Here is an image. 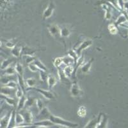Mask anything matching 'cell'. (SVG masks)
Returning <instances> with one entry per match:
<instances>
[{
    "instance_id": "1",
    "label": "cell",
    "mask_w": 128,
    "mask_h": 128,
    "mask_svg": "<svg viewBox=\"0 0 128 128\" xmlns=\"http://www.w3.org/2000/svg\"><path fill=\"white\" fill-rule=\"evenodd\" d=\"M50 121L53 123L54 124H56V125H62V126L66 127H76L78 125V124H74V123H72L70 122H68L67 120H65L63 118L58 117V116H53V115H51L50 118H49Z\"/></svg>"
},
{
    "instance_id": "2",
    "label": "cell",
    "mask_w": 128,
    "mask_h": 128,
    "mask_svg": "<svg viewBox=\"0 0 128 128\" xmlns=\"http://www.w3.org/2000/svg\"><path fill=\"white\" fill-rule=\"evenodd\" d=\"M107 123H108V118L106 116H99L98 122L96 124V128H106L107 127Z\"/></svg>"
},
{
    "instance_id": "3",
    "label": "cell",
    "mask_w": 128,
    "mask_h": 128,
    "mask_svg": "<svg viewBox=\"0 0 128 128\" xmlns=\"http://www.w3.org/2000/svg\"><path fill=\"white\" fill-rule=\"evenodd\" d=\"M54 4L51 2V3H50V4L49 5V6L46 8V9L44 10V14H43V18H44V19H47V18H48L49 17H50V16L52 14L53 12H54Z\"/></svg>"
},
{
    "instance_id": "4",
    "label": "cell",
    "mask_w": 128,
    "mask_h": 128,
    "mask_svg": "<svg viewBox=\"0 0 128 128\" xmlns=\"http://www.w3.org/2000/svg\"><path fill=\"white\" fill-rule=\"evenodd\" d=\"M11 113H8L0 119V128H8Z\"/></svg>"
},
{
    "instance_id": "5",
    "label": "cell",
    "mask_w": 128,
    "mask_h": 128,
    "mask_svg": "<svg viewBox=\"0 0 128 128\" xmlns=\"http://www.w3.org/2000/svg\"><path fill=\"white\" fill-rule=\"evenodd\" d=\"M38 116H39L38 118H39L40 120H43L49 119L50 116H51V113L47 108H44L43 110H41L40 115H38Z\"/></svg>"
},
{
    "instance_id": "6",
    "label": "cell",
    "mask_w": 128,
    "mask_h": 128,
    "mask_svg": "<svg viewBox=\"0 0 128 128\" xmlns=\"http://www.w3.org/2000/svg\"><path fill=\"white\" fill-rule=\"evenodd\" d=\"M35 125H38V126H46V127H50L54 125L51 121L49 120H40V122H36L34 124Z\"/></svg>"
},
{
    "instance_id": "7",
    "label": "cell",
    "mask_w": 128,
    "mask_h": 128,
    "mask_svg": "<svg viewBox=\"0 0 128 128\" xmlns=\"http://www.w3.org/2000/svg\"><path fill=\"white\" fill-rule=\"evenodd\" d=\"M23 116V118L24 119V122L28 123V124H31L33 122V116H32V114L30 111H26V112L24 113L23 115H22Z\"/></svg>"
},
{
    "instance_id": "8",
    "label": "cell",
    "mask_w": 128,
    "mask_h": 128,
    "mask_svg": "<svg viewBox=\"0 0 128 128\" xmlns=\"http://www.w3.org/2000/svg\"><path fill=\"white\" fill-rule=\"evenodd\" d=\"M15 116H16V111H12V112L11 113V115H10L8 125V128H14V127L16 126Z\"/></svg>"
},
{
    "instance_id": "9",
    "label": "cell",
    "mask_w": 128,
    "mask_h": 128,
    "mask_svg": "<svg viewBox=\"0 0 128 128\" xmlns=\"http://www.w3.org/2000/svg\"><path fill=\"white\" fill-rule=\"evenodd\" d=\"M71 94L72 95V96L74 97H77L80 96L81 95V92L82 90H80V88L77 86L76 84H73L71 88Z\"/></svg>"
},
{
    "instance_id": "10",
    "label": "cell",
    "mask_w": 128,
    "mask_h": 128,
    "mask_svg": "<svg viewBox=\"0 0 128 128\" xmlns=\"http://www.w3.org/2000/svg\"><path fill=\"white\" fill-rule=\"evenodd\" d=\"M15 119H16V124H18V125H21L24 122V119L23 118L21 114L17 113L16 114V116H15Z\"/></svg>"
},
{
    "instance_id": "11",
    "label": "cell",
    "mask_w": 128,
    "mask_h": 128,
    "mask_svg": "<svg viewBox=\"0 0 128 128\" xmlns=\"http://www.w3.org/2000/svg\"><path fill=\"white\" fill-rule=\"evenodd\" d=\"M91 43H92V41H84V42H83V43L82 44V45L80 46V48H78V52H77L78 55H79L80 52L81 51V50H83L84 48H87L88 46L91 45Z\"/></svg>"
},
{
    "instance_id": "12",
    "label": "cell",
    "mask_w": 128,
    "mask_h": 128,
    "mask_svg": "<svg viewBox=\"0 0 128 128\" xmlns=\"http://www.w3.org/2000/svg\"><path fill=\"white\" fill-rule=\"evenodd\" d=\"M78 115L80 117H84L86 115V109L85 107L81 106L78 111Z\"/></svg>"
},
{
    "instance_id": "13",
    "label": "cell",
    "mask_w": 128,
    "mask_h": 128,
    "mask_svg": "<svg viewBox=\"0 0 128 128\" xmlns=\"http://www.w3.org/2000/svg\"><path fill=\"white\" fill-rule=\"evenodd\" d=\"M127 21V19L126 18V16L124 14L121 15L120 16H119L117 19V20L116 21V25H122V23H124L125 22Z\"/></svg>"
},
{
    "instance_id": "14",
    "label": "cell",
    "mask_w": 128,
    "mask_h": 128,
    "mask_svg": "<svg viewBox=\"0 0 128 128\" xmlns=\"http://www.w3.org/2000/svg\"><path fill=\"white\" fill-rule=\"evenodd\" d=\"M38 91L40 92L41 93L44 95V96L48 99H53V95L50 92H47V91L42 90H38Z\"/></svg>"
},
{
    "instance_id": "15",
    "label": "cell",
    "mask_w": 128,
    "mask_h": 128,
    "mask_svg": "<svg viewBox=\"0 0 128 128\" xmlns=\"http://www.w3.org/2000/svg\"><path fill=\"white\" fill-rule=\"evenodd\" d=\"M12 60H10V59L4 60L3 63H2L1 68H2V69H3V70H5L6 68L8 67L9 65L11 64V63H12Z\"/></svg>"
},
{
    "instance_id": "16",
    "label": "cell",
    "mask_w": 128,
    "mask_h": 128,
    "mask_svg": "<svg viewBox=\"0 0 128 128\" xmlns=\"http://www.w3.org/2000/svg\"><path fill=\"white\" fill-rule=\"evenodd\" d=\"M98 122V120L96 119H94L90 120V122L86 124V125L84 128H96V124Z\"/></svg>"
},
{
    "instance_id": "17",
    "label": "cell",
    "mask_w": 128,
    "mask_h": 128,
    "mask_svg": "<svg viewBox=\"0 0 128 128\" xmlns=\"http://www.w3.org/2000/svg\"><path fill=\"white\" fill-rule=\"evenodd\" d=\"M108 29H109L110 32L112 34H117V28H116V26L114 24H110L108 26Z\"/></svg>"
},
{
    "instance_id": "18",
    "label": "cell",
    "mask_w": 128,
    "mask_h": 128,
    "mask_svg": "<svg viewBox=\"0 0 128 128\" xmlns=\"http://www.w3.org/2000/svg\"><path fill=\"white\" fill-rule=\"evenodd\" d=\"M102 7H104V9L106 10V16H105L106 18L107 19H110L111 17H112V14H111L110 13L111 12L110 8L108 7L106 5H102Z\"/></svg>"
},
{
    "instance_id": "19",
    "label": "cell",
    "mask_w": 128,
    "mask_h": 128,
    "mask_svg": "<svg viewBox=\"0 0 128 128\" xmlns=\"http://www.w3.org/2000/svg\"><path fill=\"white\" fill-rule=\"evenodd\" d=\"M25 102H26V101H25V98L24 97H21L20 100L19 101V102H18V110H20V109H22V108H24Z\"/></svg>"
},
{
    "instance_id": "20",
    "label": "cell",
    "mask_w": 128,
    "mask_h": 128,
    "mask_svg": "<svg viewBox=\"0 0 128 128\" xmlns=\"http://www.w3.org/2000/svg\"><path fill=\"white\" fill-rule=\"evenodd\" d=\"M56 82V80L55 78H54L53 76L50 75V77H49V78H48V84H49V86H50V87H52V86H53L55 84Z\"/></svg>"
},
{
    "instance_id": "21",
    "label": "cell",
    "mask_w": 128,
    "mask_h": 128,
    "mask_svg": "<svg viewBox=\"0 0 128 128\" xmlns=\"http://www.w3.org/2000/svg\"><path fill=\"white\" fill-rule=\"evenodd\" d=\"M20 50H21V48H19V47H16L15 48H13L12 50V55H14L15 57H19V54H20Z\"/></svg>"
},
{
    "instance_id": "22",
    "label": "cell",
    "mask_w": 128,
    "mask_h": 128,
    "mask_svg": "<svg viewBox=\"0 0 128 128\" xmlns=\"http://www.w3.org/2000/svg\"><path fill=\"white\" fill-rule=\"evenodd\" d=\"M15 71H16L15 68L10 67V66H8V67L5 69V72H6V73L8 75H12L14 74Z\"/></svg>"
},
{
    "instance_id": "23",
    "label": "cell",
    "mask_w": 128,
    "mask_h": 128,
    "mask_svg": "<svg viewBox=\"0 0 128 128\" xmlns=\"http://www.w3.org/2000/svg\"><path fill=\"white\" fill-rule=\"evenodd\" d=\"M73 71V68L70 66H67L65 70H64V74L66 75V77H68L69 75H70V74L72 73Z\"/></svg>"
},
{
    "instance_id": "24",
    "label": "cell",
    "mask_w": 128,
    "mask_h": 128,
    "mask_svg": "<svg viewBox=\"0 0 128 128\" xmlns=\"http://www.w3.org/2000/svg\"><path fill=\"white\" fill-rule=\"evenodd\" d=\"M15 70L16 71H18V73L20 75H22V71H23V70H22V66L20 65V64H17L16 66V68H15Z\"/></svg>"
},
{
    "instance_id": "25",
    "label": "cell",
    "mask_w": 128,
    "mask_h": 128,
    "mask_svg": "<svg viewBox=\"0 0 128 128\" xmlns=\"http://www.w3.org/2000/svg\"><path fill=\"white\" fill-rule=\"evenodd\" d=\"M26 82L28 86H34L36 83V80L35 79H28Z\"/></svg>"
},
{
    "instance_id": "26",
    "label": "cell",
    "mask_w": 128,
    "mask_h": 128,
    "mask_svg": "<svg viewBox=\"0 0 128 128\" xmlns=\"http://www.w3.org/2000/svg\"><path fill=\"white\" fill-rule=\"evenodd\" d=\"M59 32V30L58 29V28L56 26H52L50 28V32L51 34H56L58 32Z\"/></svg>"
},
{
    "instance_id": "27",
    "label": "cell",
    "mask_w": 128,
    "mask_h": 128,
    "mask_svg": "<svg viewBox=\"0 0 128 128\" xmlns=\"http://www.w3.org/2000/svg\"><path fill=\"white\" fill-rule=\"evenodd\" d=\"M91 63H92V62H89L87 64H85V66H84L83 68H82V71L83 72H87L89 70V69H90V66H91Z\"/></svg>"
},
{
    "instance_id": "28",
    "label": "cell",
    "mask_w": 128,
    "mask_h": 128,
    "mask_svg": "<svg viewBox=\"0 0 128 128\" xmlns=\"http://www.w3.org/2000/svg\"><path fill=\"white\" fill-rule=\"evenodd\" d=\"M6 86L10 88H15L16 87V84L14 81H10L6 84Z\"/></svg>"
},
{
    "instance_id": "29",
    "label": "cell",
    "mask_w": 128,
    "mask_h": 128,
    "mask_svg": "<svg viewBox=\"0 0 128 128\" xmlns=\"http://www.w3.org/2000/svg\"><path fill=\"white\" fill-rule=\"evenodd\" d=\"M36 104L38 106V109H39L40 111L42 110L43 108H44V106H43V102H42L41 100H38V101H36Z\"/></svg>"
},
{
    "instance_id": "30",
    "label": "cell",
    "mask_w": 128,
    "mask_h": 128,
    "mask_svg": "<svg viewBox=\"0 0 128 128\" xmlns=\"http://www.w3.org/2000/svg\"><path fill=\"white\" fill-rule=\"evenodd\" d=\"M61 34L62 35H64V36H67V35H69V32L66 28H65V29L62 30Z\"/></svg>"
},
{
    "instance_id": "31",
    "label": "cell",
    "mask_w": 128,
    "mask_h": 128,
    "mask_svg": "<svg viewBox=\"0 0 128 128\" xmlns=\"http://www.w3.org/2000/svg\"><path fill=\"white\" fill-rule=\"evenodd\" d=\"M29 67L30 70L33 71H37V68H38L35 64H30Z\"/></svg>"
},
{
    "instance_id": "32",
    "label": "cell",
    "mask_w": 128,
    "mask_h": 128,
    "mask_svg": "<svg viewBox=\"0 0 128 128\" xmlns=\"http://www.w3.org/2000/svg\"><path fill=\"white\" fill-rule=\"evenodd\" d=\"M63 59L62 58H58L55 60V62H54V64L56 66H60L62 62Z\"/></svg>"
},
{
    "instance_id": "33",
    "label": "cell",
    "mask_w": 128,
    "mask_h": 128,
    "mask_svg": "<svg viewBox=\"0 0 128 128\" xmlns=\"http://www.w3.org/2000/svg\"><path fill=\"white\" fill-rule=\"evenodd\" d=\"M14 128H35V126H28V125H18V126H16Z\"/></svg>"
},
{
    "instance_id": "34",
    "label": "cell",
    "mask_w": 128,
    "mask_h": 128,
    "mask_svg": "<svg viewBox=\"0 0 128 128\" xmlns=\"http://www.w3.org/2000/svg\"><path fill=\"white\" fill-rule=\"evenodd\" d=\"M6 47L8 48H13L14 47V45L11 42H8L6 43Z\"/></svg>"
},
{
    "instance_id": "35",
    "label": "cell",
    "mask_w": 128,
    "mask_h": 128,
    "mask_svg": "<svg viewBox=\"0 0 128 128\" xmlns=\"http://www.w3.org/2000/svg\"><path fill=\"white\" fill-rule=\"evenodd\" d=\"M16 95L17 97L19 98H20L22 97V92L20 90H18L17 92H16Z\"/></svg>"
},
{
    "instance_id": "36",
    "label": "cell",
    "mask_w": 128,
    "mask_h": 128,
    "mask_svg": "<svg viewBox=\"0 0 128 128\" xmlns=\"http://www.w3.org/2000/svg\"><path fill=\"white\" fill-rule=\"evenodd\" d=\"M124 8L126 10H128V2L124 3Z\"/></svg>"
},
{
    "instance_id": "37",
    "label": "cell",
    "mask_w": 128,
    "mask_h": 128,
    "mask_svg": "<svg viewBox=\"0 0 128 128\" xmlns=\"http://www.w3.org/2000/svg\"><path fill=\"white\" fill-rule=\"evenodd\" d=\"M35 128H49V127H46V126H37V127H35Z\"/></svg>"
},
{
    "instance_id": "38",
    "label": "cell",
    "mask_w": 128,
    "mask_h": 128,
    "mask_svg": "<svg viewBox=\"0 0 128 128\" xmlns=\"http://www.w3.org/2000/svg\"><path fill=\"white\" fill-rule=\"evenodd\" d=\"M1 46H2V42L0 41V47H1Z\"/></svg>"
},
{
    "instance_id": "39",
    "label": "cell",
    "mask_w": 128,
    "mask_h": 128,
    "mask_svg": "<svg viewBox=\"0 0 128 128\" xmlns=\"http://www.w3.org/2000/svg\"><path fill=\"white\" fill-rule=\"evenodd\" d=\"M63 128H65V127H63Z\"/></svg>"
}]
</instances>
